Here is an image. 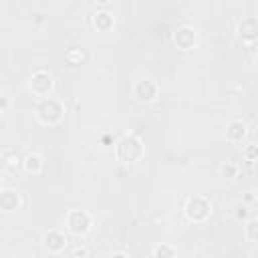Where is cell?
<instances>
[{
    "instance_id": "6da1fadb",
    "label": "cell",
    "mask_w": 258,
    "mask_h": 258,
    "mask_svg": "<svg viewBox=\"0 0 258 258\" xmlns=\"http://www.w3.org/2000/svg\"><path fill=\"white\" fill-rule=\"evenodd\" d=\"M115 155L123 163H135L145 155V145L135 133H123L115 143Z\"/></svg>"
},
{
    "instance_id": "7a4b0ae2",
    "label": "cell",
    "mask_w": 258,
    "mask_h": 258,
    "mask_svg": "<svg viewBox=\"0 0 258 258\" xmlns=\"http://www.w3.org/2000/svg\"><path fill=\"white\" fill-rule=\"evenodd\" d=\"M62 117H64V105L58 99H54V97L40 99V103L36 107V119L42 125H56L62 121Z\"/></svg>"
},
{
    "instance_id": "3957f363",
    "label": "cell",
    "mask_w": 258,
    "mask_h": 258,
    "mask_svg": "<svg viewBox=\"0 0 258 258\" xmlns=\"http://www.w3.org/2000/svg\"><path fill=\"white\" fill-rule=\"evenodd\" d=\"M183 212H185L187 220H191V222H204L212 214V202L206 196H191V198H187Z\"/></svg>"
},
{
    "instance_id": "277c9868",
    "label": "cell",
    "mask_w": 258,
    "mask_h": 258,
    "mask_svg": "<svg viewBox=\"0 0 258 258\" xmlns=\"http://www.w3.org/2000/svg\"><path fill=\"white\" fill-rule=\"evenodd\" d=\"M91 226H93V218L87 210H71L64 216V228L75 236L87 234L91 230Z\"/></svg>"
},
{
    "instance_id": "5b68a950",
    "label": "cell",
    "mask_w": 258,
    "mask_h": 258,
    "mask_svg": "<svg viewBox=\"0 0 258 258\" xmlns=\"http://www.w3.org/2000/svg\"><path fill=\"white\" fill-rule=\"evenodd\" d=\"M28 89H30L36 97L46 99V97H50V93H52V89H54V79H52V75H50L46 69H38V71L32 73V77H30V81H28Z\"/></svg>"
},
{
    "instance_id": "8992f818",
    "label": "cell",
    "mask_w": 258,
    "mask_h": 258,
    "mask_svg": "<svg viewBox=\"0 0 258 258\" xmlns=\"http://www.w3.org/2000/svg\"><path fill=\"white\" fill-rule=\"evenodd\" d=\"M133 95L137 101L141 103H151L157 99L159 95V85L155 79L151 77H139L135 83H133Z\"/></svg>"
},
{
    "instance_id": "52a82bcc",
    "label": "cell",
    "mask_w": 258,
    "mask_h": 258,
    "mask_svg": "<svg viewBox=\"0 0 258 258\" xmlns=\"http://www.w3.org/2000/svg\"><path fill=\"white\" fill-rule=\"evenodd\" d=\"M173 42H175V46L181 48V50L194 48L196 42H198V32H196V28L189 26V24L179 26V28L173 32Z\"/></svg>"
},
{
    "instance_id": "ba28073f",
    "label": "cell",
    "mask_w": 258,
    "mask_h": 258,
    "mask_svg": "<svg viewBox=\"0 0 258 258\" xmlns=\"http://www.w3.org/2000/svg\"><path fill=\"white\" fill-rule=\"evenodd\" d=\"M67 236H64V232H60V230H56V228H50L48 232H44V236H42V246L48 250V252H52V254H56V252H62L64 248H67Z\"/></svg>"
},
{
    "instance_id": "9c48e42d",
    "label": "cell",
    "mask_w": 258,
    "mask_h": 258,
    "mask_svg": "<svg viewBox=\"0 0 258 258\" xmlns=\"http://www.w3.org/2000/svg\"><path fill=\"white\" fill-rule=\"evenodd\" d=\"M238 34L246 42H254L258 36V20L256 16H244L242 22L238 24Z\"/></svg>"
},
{
    "instance_id": "30bf717a",
    "label": "cell",
    "mask_w": 258,
    "mask_h": 258,
    "mask_svg": "<svg viewBox=\"0 0 258 258\" xmlns=\"http://www.w3.org/2000/svg\"><path fill=\"white\" fill-rule=\"evenodd\" d=\"M20 204H22V198L16 189L6 187V189L0 191V210L2 212H14V210L20 208Z\"/></svg>"
},
{
    "instance_id": "8fae6325",
    "label": "cell",
    "mask_w": 258,
    "mask_h": 258,
    "mask_svg": "<svg viewBox=\"0 0 258 258\" xmlns=\"http://www.w3.org/2000/svg\"><path fill=\"white\" fill-rule=\"evenodd\" d=\"M246 133H248V127L240 119H234V121H230L226 125V139L230 143H242L244 137H246Z\"/></svg>"
},
{
    "instance_id": "7c38bea8",
    "label": "cell",
    "mask_w": 258,
    "mask_h": 258,
    "mask_svg": "<svg viewBox=\"0 0 258 258\" xmlns=\"http://www.w3.org/2000/svg\"><path fill=\"white\" fill-rule=\"evenodd\" d=\"M93 26L99 30V32H109L113 26H115V16L109 12V10H97L93 14Z\"/></svg>"
},
{
    "instance_id": "4fadbf2b",
    "label": "cell",
    "mask_w": 258,
    "mask_h": 258,
    "mask_svg": "<svg viewBox=\"0 0 258 258\" xmlns=\"http://www.w3.org/2000/svg\"><path fill=\"white\" fill-rule=\"evenodd\" d=\"M22 167H24V171H28V173H32V175L40 173V171H42V155L36 153V151L26 153V157L22 159Z\"/></svg>"
},
{
    "instance_id": "5bb4252c",
    "label": "cell",
    "mask_w": 258,
    "mask_h": 258,
    "mask_svg": "<svg viewBox=\"0 0 258 258\" xmlns=\"http://www.w3.org/2000/svg\"><path fill=\"white\" fill-rule=\"evenodd\" d=\"M153 258H177V250H175V246L161 242L153 248Z\"/></svg>"
},
{
    "instance_id": "9a60e30c",
    "label": "cell",
    "mask_w": 258,
    "mask_h": 258,
    "mask_svg": "<svg viewBox=\"0 0 258 258\" xmlns=\"http://www.w3.org/2000/svg\"><path fill=\"white\" fill-rule=\"evenodd\" d=\"M244 236L248 242H256V238H258V218L254 214H250V218L244 226Z\"/></svg>"
},
{
    "instance_id": "2e32d148",
    "label": "cell",
    "mask_w": 258,
    "mask_h": 258,
    "mask_svg": "<svg viewBox=\"0 0 258 258\" xmlns=\"http://www.w3.org/2000/svg\"><path fill=\"white\" fill-rule=\"evenodd\" d=\"M218 173H220V177H224V179H234V177H238V165H236L234 161H224V163L218 167Z\"/></svg>"
},
{
    "instance_id": "e0dca14e",
    "label": "cell",
    "mask_w": 258,
    "mask_h": 258,
    "mask_svg": "<svg viewBox=\"0 0 258 258\" xmlns=\"http://www.w3.org/2000/svg\"><path fill=\"white\" fill-rule=\"evenodd\" d=\"M67 60H69L71 64H81V62L85 60V52H83L81 48H69V52H67Z\"/></svg>"
},
{
    "instance_id": "ac0fdd59",
    "label": "cell",
    "mask_w": 258,
    "mask_h": 258,
    "mask_svg": "<svg viewBox=\"0 0 258 258\" xmlns=\"http://www.w3.org/2000/svg\"><path fill=\"white\" fill-rule=\"evenodd\" d=\"M242 157H244L248 163H254V161H256V157H258V147H256L254 143L246 145V147L242 149Z\"/></svg>"
},
{
    "instance_id": "d6986e66",
    "label": "cell",
    "mask_w": 258,
    "mask_h": 258,
    "mask_svg": "<svg viewBox=\"0 0 258 258\" xmlns=\"http://www.w3.org/2000/svg\"><path fill=\"white\" fill-rule=\"evenodd\" d=\"M10 109V97L8 95H0V113H6Z\"/></svg>"
},
{
    "instance_id": "ffe728a7",
    "label": "cell",
    "mask_w": 258,
    "mask_h": 258,
    "mask_svg": "<svg viewBox=\"0 0 258 258\" xmlns=\"http://www.w3.org/2000/svg\"><path fill=\"white\" fill-rule=\"evenodd\" d=\"M111 258H129V254H127V252H123V250H117V252H113V254H111Z\"/></svg>"
},
{
    "instance_id": "44dd1931",
    "label": "cell",
    "mask_w": 258,
    "mask_h": 258,
    "mask_svg": "<svg viewBox=\"0 0 258 258\" xmlns=\"http://www.w3.org/2000/svg\"><path fill=\"white\" fill-rule=\"evenodd\" d=\"M2 189H4V187H2V179H0V191H2Z\"/></svg>"
}]
</instances>
